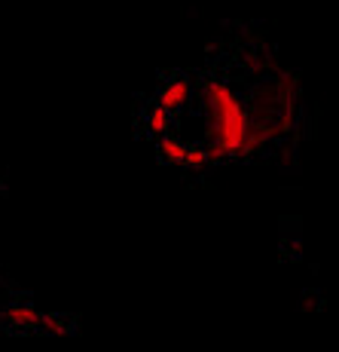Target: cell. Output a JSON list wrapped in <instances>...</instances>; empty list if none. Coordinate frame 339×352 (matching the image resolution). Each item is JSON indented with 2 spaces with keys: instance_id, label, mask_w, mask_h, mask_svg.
Instances as JSON below:
<instances>
[{
  "instance_id": "cell-1",
  "label": "cell",
  "mask_w": 339,
  "mask_h": 352,
  "mask_svg": "<svg viewBox=\"0 0 339 352\" xmlns=\"http://www.w3.org/2000/svg\"><path fill=\"white\" fill-rule=\"evenodd\" d=\"M196 96V83L189 74H172L168 80H162L159 92H156V101L165 107L172 117H180L184 111H189Z\"/></svg>"
},
{
  "instance_id": "cell-2",
  "label": "cell",
  "mask_w": 339,
  "mask_h": 352,
  "mask_svg": "<svg viewBox=\"0 0 339 352\" xmlns=\"http://www.w3.org/2000/svg\"><path fill=\"white\" fill-rule=\"evenodd\" d=\"M141 117H144V129L153 135L156 141L165 138V135L174 129V117H172V113H168L156 98H153V101H147L144 111H141Z\"/></svg>"
},
{
  "instance_id": "cell-3",
  "label": "cell",
  "mask_w": 339,
  "mask_h": 352,
  "mask_svg": "<svg viewBox=\"0 0 339 352\" xmlns=\"http://www.w3.org/2000/svg\"><path fill=\"white\" fill-rule=\"evenodd\" d=\"M40 319H43V313L34 309L31 303H10L3 309V322L16 331H40Z\"/></svg>"
},
{
  "instance_id": "cell-4",
  "label": "cell",
  "mask_w": 339,
  "mask_h": 352,
  "mask_svg": "<svg viewBox=\"0 0 339 352\" xmlns=\"http://www.w3.org/2000/svg\"><path fill=\"white\" fill-rule=\"evenodd\" d=\"M156 153H159V160H162V162H172V166H180V162H184V157H187V141L180 138V135L168 132L165 138L156 141Z\"/></svg>"
},
{
  "instance_id": "cell-5",
  "label": "cell",
  "mask_w": 339,
  "mask_h": 352,
  "mask_svg": "<svg viewBox=\"0 0 339 352\" xmlns=\"http://www.w3.org/2000/svg\"><path fill=\"white\" fill-rule=\"evenodd\" d=\"M180 166H184L187 172H193V175H202L208 166H211V162H208V151L202 144H187V157H184Z\"/></svg>"
}]
</instances>
